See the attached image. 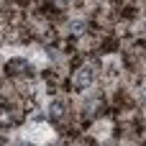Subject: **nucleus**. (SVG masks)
<instances>
[{"instance_id":"nucleus-1","label":"nucleus","mask_w":146,"mask_h":146,"mask_svg":"<svg viewBox=\"0 0 146 146\" xmlns=\"http://www.w3.org/2000/svg\"><path fill=\"white\" fill-rule=\"evenodd\" d=\"M5 72L8 74H15V77H33V67L26 62V59H10L8 64H5Z\"/></svg>"},{"instance_id":"nucleus-2","label":"nucleus","mask_w":146,"mask_h":146,"mask_svg":"<svg viewBox=\"0 0 146 146\" xmlns=\"http://www.w3.org/2000/svg\"><path fill=\"white\" fill-rule=\"evenodd\" d=\"M92 82H95V67H92V64L82 67V69L72 77V87H74V90H85V87L92 85Z\"/></svg>"},{"instance_id":"nucleus-3","label":"nucleus","mask_w":146,"mask_h":146,"mask_svg":"<svg viewBox=\"0 0 146 146\" xmlns=\"http://www.w3.org/2000/svg\"><path fill=\"white\" fill-rule=\"evenodd\" d=\"M62 115H64V105H62V103H54V105H51V118L59 121Z\"/></svg>"}]
</instances>
